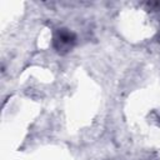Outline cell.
Masks as SVG:
<instances>
[{
  "mask_svg": "<svg viewBox=\"0 0 160 160\" xmlns=\"http://www.w3.org/2000/svg\"><path fill=\"white\" fill-rule=\"evenodd\" d=\"M74 41H75V36L70 31H68L65 29L59 30L58 34H56V36H55V39H54L55 48L59 51L60 50H69L72 46Z\"/></svg>",
  "mask_w": 160,
  "mask_h": 160,
  "instance_id": "cell-1",
  "label": "cell"
}]
</instances>
